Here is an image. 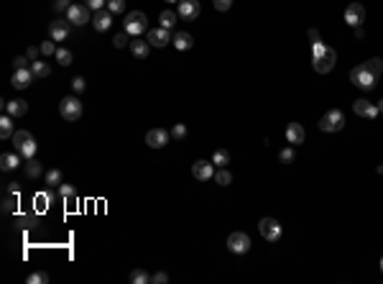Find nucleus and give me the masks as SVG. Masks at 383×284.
Returning <instances> with one entry per match:
<instances>
[{
	"label": "nucleus",
	"mask_w": 383,
	"mask_h": 284,
	"mask_svg": "<svg viewBox=\"0 0 383 284\" xmlns=\"http://www.w3.org/2000/svg\"><path fill=\"white\" fill-rule=\"evenodd\" d=\"M38 49H41L43 56H54V54H56V44H54V41H43Z\"/></svg>",
	"instance_id": "obj_39"
},
{
	"label": "nucleus",
	"mask_w": 383,
	"mask_h": 284,
	"mask_svg": "<svg viewBox=\"0 0 383 284\" xmlns=\"http://www.w3.org/2000/svg\"><path fill=\"white\" fill-rule=\"evenodd\" d=\"M13 134H15V130H13V116H3V118H0V138H13Z\"/></svg>",
	"instance_id": "obj_24"
},
{
	"label": "nucleus",
	"mask_w": 383,
	"mask_h": 284,
	"mask_svg": "<svg viewBox=\"0 0 383 284\" xmlns=\"http://www.w3.org/2000/svg\"><path fill=\"white\" fill-rule=\"evenodd\" d=\"M378 110L383 113V100H378Z\"/></svg>",
	"instance_id": "obj_51"
},
{
	"label": "nucleus",
	"mask_w": 383,
	"mask_h": 284,
	"mask_svg": "<svg viewBox=\"0 0 383 284\" xmlns=\"http://www.w3.org/2000/svg\"><path fill=\"white\" fill-rule=\"evenodd\" d=\"M59 194L69 202V205H77V190L72 184H59Z\"/></svg>",
	"instance_id": "obj_25"
},
{
	"label": "nucleus",
	"mask_w": 383,
	"mask_h": 284,
	"mask_svg": "<svg viewBox=\"0 0 383 284\" xmlns=\"http://www.w3.org/2000/svg\"><path fill=\"white\" fill-rule=\"evenodd\" d=\"M13 144H15V151L23 159H33L36 156L38 144L33 141V136L28 134V130H15V134H13Z\"/></svg>",
	"instance_id": "obj_3"
},
{
	"label": "nucleus",
	"mask_w": 383,
	"mask_h": 284,
	"mask_svg": "<svg viewBox=\"0 0 383 284\" xmlns=\"http://www.w3.org/2000/svg\"><path fill=\"white\" fill-rule=\"evenodd\" d=\"M192 174H194L197 180H202V182L212 180L215 177V164L212 162H194L192 164Z\"/></svg>",
	"instance_id": "obj_19"
},
{
	"label": "nucleus",
	"mask_w": 383,
	"mask_h": 284,
	"mask_svg": "<svg viewBox=\"0 0 383 284\" xmlns=\"http://www.w3.org/2000/svg\"><path fill=\"white\" fill-rule=\"evenodd\" d=\"M18 164H20L18 154H3V156H0V166H3V172H10V169H15Z\"/></svg>",
	"instance_id": "obj_26"
},
{
	"label": "nucleus",
	"mask_w": 383,
	"mask_h": 284,
	"mask_svg": "<svg viewBox=\"0 0 383 284\" xmlns=\"http://www.w3.org/2000/svg\"><path fill=\"white\" fill-rule=\"evenodd\" d=\"M130 282H133V284H148L151 276H148L143 269H136V272H130Z\"/></svg>",
	"instance_id": "obj_36"
},
{
	"label": "nucleus",
	"mask_w": 383,
	"mask_h": 284,
	"mask_svg": "<svg viewBox=\"0 0 383 284\" xmlns=\"http://www.w3.org/2000/svg\"><path fill=\"white\" fill-rule=\"evenodd\" d=\"M215 182H217L220 187H228V184L233 182V174H230L228 169H225V166H220V169L215 172Z\"/></svg>",
	"instance_id": "obj_29"
},
{
	"label": "nucleus",
	"mask_w": 383,
	"mask_h": 284,
	"mask_svg": "<svg viewBox=\"0 0 383 284\" xmlns=\"http://www.w3.org/2000/svg\"><path fill=\"white\" fill-rule=\"evenodd\" d=\"M72 20L69 18H64V20H54V24L49 26V36H51V41H66L72 36Z\"/></svg>",
	"instance_id": "obj_8"
},
{
	"label": "nucleus",
	"mask_w": 383,
	"mask_h": 284,
	"mask_svg": "<svg viewBox=\"0 0 383 284\" xmlns=\"http://www.w3.org/2000/svg\"><path fill=\"white\" fill-rule=\"evenodd\" d=\"M51 200H54V194H51V192H38L36 198H33V205H38V210H46Z\"/></svg>",
	"instance_id": "obj_31"
},
{
	"label": "nucleus",
	"mask_w": 383,
	"mask_h": 284,
	"mask_svg": "<svg viewBox=\"0 0 383 284\" xmlns=\"http://www.w3.org/2000/svg\"><path fill=\"white\" fill-rule=\"evenodd\" d=\"M56 62L61 64V67H69L72 64V52L69 49H56Z\"/></svg>",
	"instance_id": "obj_35"
},
{
	"label": "nucleus",
	"mask_w": 383,
	"mask_h": 284,
	"mask_svg": "<svg viewBox=\"0 0 383 284\" xmlns=\"http://www.w3.org/2000/svg\"><path fill=\"white\" fill-rule=\"evenodd\" d=\"M363 20H366V8H363V3H350L348 8H345V24L348 26H363Z\"/></svg>",
	"instance_id": "obj_11"
},
{
	"label": "nucleus",
	"mask_w": 383,
	"mask_h": 284,
	"mask_svg": "<svg viewBox=\"0 0 383 284\" xmlns=\"http://www.w3.org/2000/svg\"><path fill=\"white\" fill-rule=\"evenodd\" d=\"M166 3H179V0H166Z\"/></svg>",
	"instance_id": "obj_53"
},
{
	"label": "nucleus",
	"mask_w": 383,
	"mask_h": 284,
	"mask_svg": "<svg viewBox=\"0 0 383 284\" xmlns=\"http://www.w3.org/2000/svg\"><path fill=\"white\" fill-rule=\"evenodd\" d=\"M279 162H281V164H291V162H294V146H289V148H281V154H279Z\"/></svg>",
	"instance_id": "obj_38"
},
{
	"label": "nucleus",
	"mask_w": 383,
	"mask_h": 284,
	"mask_svg": "<svg viewBox=\"0 0 383 284\" xmlns=\"http://www.w3.org/2000/svg\"><path fill=\"white\" fill-rule=\"evenodd\" d=\"M212 164L215 166H225V164H230V154L225 148H217L215 154H212Z\"/></svg>",
	"instance_id": "obj_32"
},
{
	"label": "nucleus",
	"mask_w": 383,
	"mask_h": 284,
	"mask_svg": "<svg viewBox=\"0 0 383 284\" xmlns=\"http://www.w3.org/2000/svg\"><path fill=\"white\" fill-rule=\"evenodd\" d=\"M304 136H307V134H304L302 123L294 120V123H289V126H286V141H289L291 146H302V144H304Z\"/></svg>",
	"instance_id": "obj_18"
},
{
	"label": "nucleus",
	"mask_w": 383,
	"mask_h": 284,
	"mask_svg": "<svg viewBox=\"0 0 383 284\" xmlns=\"http://www.w3.org/2000/svg\"><path fill=\"white\" fill-rule=\"evenodd\" d=\"M66 18L72 20L74 26H84V24H92V16H89V8L82 3V6H77V3H72V8L66 10Z\"/></svg>",
	"instance_id": "obj_9"
},
{
	"label": "nucleus",
	"mask_w": 383,
	"mask_h": 284,
	"mask_svg": "<svg viewBox=\"0 0 383 284\" xmlns=\"http://www.w3.org/2000/svg\"><path fill=\"white\" fill-rule=\"evenodd\" d=\"M84 6L89 8V10H102V8H107V0H84Z\"/></svg>",
	"instance_id": "obj_41"
},
{
	"label": "nucleus",
	"mask_w": 383,
	"mask_h": 284,
	"mask_svg": "<svg viewBox=\"0 0 383 284\" xmlns=\"http://www.w3.org/2000/svg\"><path fill=\"white\" fill-rule=\"evenodd\" d=\"M146 144L151 148H164L169 144V134H166L164 128H151L148 134H146Z\"/></svg>",
	"instance_id": "obj_17"
},
{
	"label": "nucleus",
	"mask_w": 383,
	"mask_h": 284,
	"mask_svg": "<svg viewBox=\"0 0 383 284\" xmlns=\"http://www.w3.org/2000/svg\"><path fill=\"white\" fill-rule=\"evenodd\" d=\"M59 116H61L64 120H69V123L79 120V118H82V102H79V98H77V95L64 98V100L59 102Z\"/></svg>",
	"instance_id": "obj_4"
},
{
	"label": "nucleus",
	"mask_w": 383,
	"mask_h": 284,
	"mask_svg": "<svg viewBox=\"0 0 383 284\" xmlns=\"http://www.w3.org/2000/svg\"><path fill=\"white\" fill-rule=\"evenodd\" d=\"M92 26H95V31H107V28L112 26V13H110L107 8L97 10V13L92 16Z\"/></svg>",
	"instance_id": "obj_21"
},
{
	"label": "nucleus",
	"mask_w": 383,
	"mask_h": 284,
	"mask_svg": "<svg viewBox=\"0 0 383 284\" xmlns=\"http://www.w3.org/2000/svg\"><path fill=\"white\" fill-rule=\"evenodd\" d=\"M171 44H174L176 52H187V49L194 46V38H192V34H187V31H179V34H174Z\"/></svg>",
	"instance_id": "obj_22"
},
{
	"label": "nucleus",
	"mask_w": 383,
	"mask_h": 284,
	"mask_svg": "<svg viewBox=\"0 0 383 284\" xmlns=\"http://www.w3.org/2000/svg\"><path fill=\"white\" fill-rule=\"evenodd\" d=\"M15 205H18V187H15V182H8L5 184V194H3V212L10 215L15 210Z\"/></svg>",
	"instance_id": "obj_16"
},
{
	"label": "nucleus",
	"mask_w": 383,
	"mask_h": 284,
	"mask_svg": "<svg viewBox=\"0 0 383 284\" xmlns=\"http://www.w3.org/2000/svg\"><path fill=\"white\" fill-rule=\"evenodd\" d=\"M28 62H31L28 56H15V59H13V67H15V70H23V67H28Z\"/></svg>",
	"instance_id": "obj_46"
},
{
	"label": "nucleus",
	"mask_w": 383,
	"mask_h": 284,
	"mask_svg": "<svg viewBox=\"0 0 383 284\" xmlns=\"http://www.w3.org/2000/svg\"><path fill=\"white\" fill-rule=\"evenodd\" d=\"M230 6H233V0H215V10H220V13L230 10Z\"/></svg>",
	"instance_id": "obj_45"
},
{
	"label": "nucleus",
	"mask_w": 383,
	"mask_h": 284,
	"mask_svg": "<svg viewBox=\"0 0 383 284\" xmlns=\"http://www.w3.org/2000/svg\"><path fill=\"white\" fill-rule=\"evenodd\" d=\"M179 18L197 20L199 18V0H179Z\"/></svg>",
	"instance_id": "obj_15"
},
{
	"label": "nucleus",
	"mask_w": 383,
	"mask_h": 284,
	"mask_svg": "<svg viewBox=\"0 0 383 284\" xmlns=\"http://www.w3.org/2000/svg\"><path fill=\"white\" fill-rule=\"evenodd\" d=\"M353 110H355V116H360V118H368V120H376L378 118V105H373V102H368V100H355L353 102Z\"/></svg>",
	"instance_id": "obj_13"
},
{
	"label": "nucleus",
	"mask_w": 383,
	"mask_h": 284,
	"mask_svg": "<svg viewBox=\"0 0 383 284\" xmlns=\"http://www.w3.org/2000/svg\"><path fill=\"white\" fill-rule=\"evenodd\" d=\"M46 184H49L51 190L61 184V172H59V169H51V172H46Z\"/></svg>",
	"instance_id": "obj_34"
},
{
	"label": "nucleus",
	"mask_w": 383,
	"mask_h": 284,
	"mask_svg": "<svg viewBox=\"0 0 383 284\" xmlns=\"http://www.w3.org/2000/svg\"><path fill=\"white\" fill-rule=\"evenodd\" d=\"M72 90H74L77 95L84 90V80H82V77H74V80H72Z\"/></svg>",
	"instance_id": "obj_47"
},
{
	"label": "nucleus",
	"mask_w": 383,
	"mask_h": 284,
	"mask_svg": "<svg viewBox=\"0 0 383 284\" xmlns=\"http://www.w3.org/2000/svg\"><path fill=\"white\" fill-rule=\"evenodd\" d=\"M31 70H33L36 77H49V74H51V67H49L46 62H33V64H31Z\"/></svg>",
	"instance_id": "obj_33"
},
{
	"label": "nucleus",
	"mask_w": 383,
	"mask_h": 284,
	"mask_svg": "<svg viewBox=\"0 0 383 284\" xmlns=\"http://www.w3.org/2000/svg\"><path fill=\"white\" fill-rule=\"evenodd\" d=\"M128 38H130V34H128L125 28H123V31H118L115 36H112V46H115V49H123V46H130V41H128Z\"/></svg>",
	"instance_id": "obj_30"
},
{
	"label": "nucleus",
	"mask_w": 383,
	"mask_h": 284,
	"mask_svg": "<svg viewBox=\"0 0 383 284\" xmlns=\"http://www.w3.org/2000/svg\"><path fill=\"white\" fill-rule=\"evenodd\" d=\"M309 41H312V44H317V41H322V38H320V34H317V31H314V28H309Z\"/></svg>",
	"instance_id": "obj_49"
},
{
	"label": "nucleus",
	"mask_w": 383,
	"mask_h": 284,
	"mask_svg": "<svg viewBox=\"0 0 383 284\" xmlns=\"http://www.w3.org/2000/svg\"><path fill=\"white\" fill-rule=\"evenodd\" d=\"M148 52H151V44L148 41H141L138 36H133V41H130V54L136 56V59H146Z\"/></svg>",
	"instance_id": "obj_23"
},
{
	"label": "nucleus",
	"mask_w": 383,
	"mask_h": 284,
	"mask_svg": "<svg viewBox=\"0 0 383 284\" xmlns=\"http://www.w3.org/2000/svg\"><path fill=\"white\" fill-rule=\"evenodd\" d=\"M166 282H169V274L166 272H156L151 276V284H166Z\"/></svg>",
	"instance_id": "obj_44"
},
{
	"label": "nucleus",
	"mask_w": 383,
	"mask_h": 284,
	"mask_svg": "<svg viewBox=\"0 0 383 284\" xmlns=\"http://www.w3.org/2000/svg\"><path fill=\"white\" fill-rule=\"evenodd\" d=\"M33 70L31 67H23V70H15L13 72V77H10V84L15 87V90H26V87L33 82Z\"/></svg>",
	"instance_id": "obj_14"
},
{
	"label": "nucleus",
	"mask_w": 383,
	"mask_h": 284,
	"mask_svg": "<svg viewBox=\"0 0 383 284\" xmlns=\"http://www.w3.org/2000/svg\"><path fill=\"white\" fill-rule=\"evenodd\" d=\"M38 54H41V49H36V46H28V52H26V56H28V59H36Z\"/></svg>",
	"instance_id": "obj_48"
},
{
	"label": "nucleus",
	"mask_w": 383,
	"mask_h": 284,
	"mask_svg": "<svg viewBox=\"0 0 383 284\" xmlns=\"http://www.w3.org/2000/svg\"><path fill=\"white\" fill-rule=\"evenodd\" d=\"M366 36V31H363V26H355V38H363Z\"/></svg>",
	"instance_id": "obj_50"
},
{
	"label": "nucleus",
	"mask_w": 383,
	"mask_h": 284,
	"mask_svg": "<svg viewBox=\"0 0 383 284\" xmlns=\"http://www.w3.org/2000/svg\"><path fill=\"white\" fill-rule=\"evenodd\" d=\"M343 126H345V116L337 108H332L320 118V130H325V134H337V130H343Z\"/></svg>",
	"instance_id": "obj_5"
},
{
	"label": "nucleus",
	"mask_w": 383,
	"mask_h": 284,
	"mask_svg": "<svg viewBox=\"0 0 383 284\" xmlns=\"http://www.w3.org/2000/svg\"><path fill=\"white\" fill-rule=\"evenodd\" d=\"M381 72H383V59L373 56V59H368V62H363V64H358V67L350 70V82L355 87H363V90H373Z\"/></svg>",
	"instance_id": "obj_1"
},
{
	"label": "nucleus",
	"mask_w": 383,
	"mask_h": 284,
	"mask_svg": "<svg viewBox=\"0 0 383 284\" xmlns=\"http://www.w3.org/2000/svg\"><path fill=\"white\" fill-rule=\"evenodd\" d=\"M41 172H43V166H41L36 159H28V162H26V177H28V180L41 177Z\"/></svg>",
	"instance_id": "obj_28"
},
{
	"label": "nucleus",
	"mask_w": 383,
	"mask_h": 284,
	"mask_svg": "<svg viewBox=\"0 0 383 284\" xmlns=\"http://www.w3.org/2000/svg\"><path fill=\"white\" fill-rule=\"evenodd\" d=\"M159 20H161V26H164V28H174V26H176V20H179V13H174V10H164V13L159 16Z\"/></svg>",
	"instance_id": "obj_27"
},
{
	"label": "nucleus",
	"mask_w": 383,
	"mask_h": 284,
	"mask_svg": "<svg viewBox=\"0 0 383 284\" xmlns=\"http://www.w3.org/2000/svg\"><path fill=\"white\" fill-rule=\"evenodd\" d=\"M3 108H5V113L13 116V118H20V116L28 113V102L26 100H5Z\"/></svg>",
	"instance_id": "obj_20"
},
{
	"label": "nucleus",
	"mask_w": 383,
	"mask_h": 284,
	"mask_svg": "<svg viewBox=\"0 0 383 284\" xmlns=\"http://www.w3.org/2000/svg\"><path fill=\"white\" fill-rule=\"evenodd\" d=\"M171 34H169V28H164V26H159V28H151L148 34H146V41L151 44V46H166V44H171Z\"/></svg>",
	"instance_id": "obj_12"
},
{
	"label": "nucleus",
	"mask_w": 383,
	"mask_h": 284,
	"mask_svg": "<svg viewBox=\"0 0 383 284\" xmlns=\"http://www.w3.org/2000/svg\"><path fill=\"white\" fill-rule=\"evenodd\" d=\"M335 62H337V54H335L332 46H327V44H322V41L312 44V67H314V72H320V74L332 72Z\"/></svg>",
	"instance_id": "obj_2"
},
{
	"label": "nucleus",
	"mask_w": 383,
	"mask_h": 284,
	"mask_svg": "<svg viewBox=\"0 0 383 284\" xmlns=\"http://www.w3.org/2000/svg\"><path fill=\"white\" fill-rule=\"evenodd\" d=\"M171 136H174V138H184V136H187V126H184V123H176V126L171 128Z\"/></svg>",
	"instance_id": "obj_42"
},
{
	"label": "nucleus",
	"mask_w": 383,
	"mask_h": 284,
	"mask_svg": "<svg viewBox=\"0 0 383 284\" xmlns=\"http://www.w3.org/2000/svg\"><path fill=\"white\" fill-rule=\"evenodd\" d=\"M381 272H383V256H381Z\"/></svg>",
	"instance_id": "obj_52"
},
{
	"label": "nucleus",
	"mask_w": 383,
	"mask_h": 284,
	"mask_svg": "<svg viewBox=\"0 0 383 284\" xmlns=\"http://www.w3.org/2000/svg\"><path fill=\"white\" fill-rule=\"evenodd\" d=\"M107 10H110L112 16L123 13V10H125V0H107Z\"/></svg>",
	"instance_id": "obj_37"
},
{
	"label": "nucleus",
	"mask_w": 383,
	"mask_h": 284,
	"mask_svg": "<svg viewBox=\"0 0 383 284\" xmlns=\"http://www.w3.org/2000/svg\"><path fill=\"white\" fill-rule=\"evenodd\" d=\"M28 282H31V284H46V282H49V274H46V272H33V274L28 276Z\"/></svg>",
	"instance_id": "obj_40"
},
{
	"label": "nucleus",
	"mask_w": 383,
	"mask_h": 284,
	"mask_svg": "<svg viewBox=\"0 0 383 284\" xmlns=\"http://www.w3.org/2000/svg\"><path fill=\"white\" fill-rule=\"evenodd\" d=\"M72 8V0H54V10L61 13V10H69Z\"/></svg>",
	"instance_id": "obj_43"
},
{
	"label": "nucleus",
	"mask_w": 383,
	"mask_h": 284,
	"mask_svg": "<svg viewBox=\"0 0 383 284\" xmlns=\"http://www.w3.org/2000/svg\"><path fill=\"white\" fill-rule=\"evenodd\" d=\"M228 248H230L233 254H248V251H251V238H248V233H240V230L230 233Z\"/></svg>",
	"instance_id": "obj_10"
},
{
	"label": "nucleus",
	"mask_w": 383,
	"mask_h": 284,
	"mask_svg": "<svg viewBox=\"0 0 383 284\" xmlns=\"http://www.w3.org/2000/svg\"><path fill=\"white\" fill-rule=\"evenodd\" d=\"M258 230H261V236L266 238V241H271V244H274V241H279L281 233H284L281 223H279V220H274V218H261Z\"/></svg>",
	"instance_id": "obj_7"
},
{
	"label": "nucleus",
	"mask_w": 383,
	"mask_h": 284,
	"mask_svg": "<svg viewBox=\"0 0 383 284\" xmlns=\"http://www.w3.org/2000/svg\"><path fill=\"white\" fill-rule=\"evenodd\" d=\"M130 36H141V34H146L148 31V18H146V13L143 10H133V13H128L125 16V26H123Z\"/></svg>",
	"instance_id": "obj_6"
}]
</instances>
